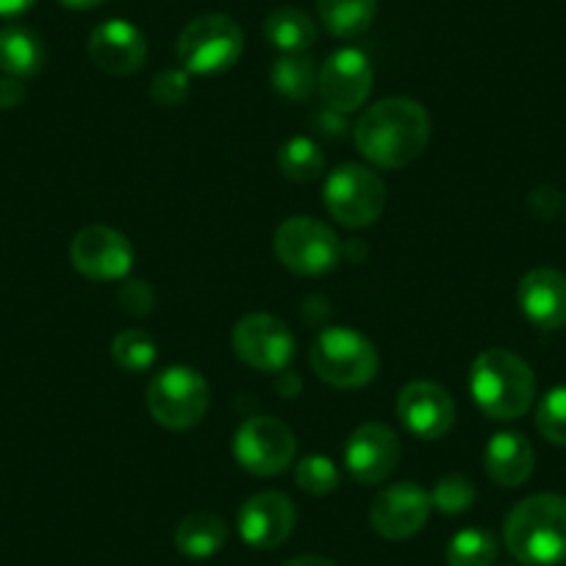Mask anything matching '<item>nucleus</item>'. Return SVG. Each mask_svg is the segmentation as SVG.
I'll return each instance as SVG.
<instances>
[{
  "label": "nucleus",
  "mask_w": 566,
  "mask_h": 566,
  "mask_svg": "<svg viewBox=\"0 0 566 566\" xmlns=\"http://www.w3.org/2000/svg\"><path fill=\"white\" fill-rule=\"evenodd\" d=\"M520 308L536 328L558 331L566 325V275L553 266H536L520 281Z\"/></svg>",
  "instance_id": "18"
},
{
  "label": "nucleus",
  "mask_w": 566,
  "mask_h": 566,
  "mask_svg": "<svg viewBox=\"0 0 566 566\" xmlns=\"http://www.w3.org/2000/svg\"><path fill=\"white\" fill-rule=\"evenodd\" d=\"M237 525L248 547L275 549L295 531V503L281 492H259L239 509Z\"/></svg>",
  "instance_id": "16"
},
{
  "label": "nucleus",
  "mask_w": 566,
  "mask_h": 566,
  "mask_svg": "<svg viewBox=\"0 0 566 566\" xmlns=\"http://www.w3.org/2000/svg\"><path fill=\"white\" fill-rule=\"evenodd\" d=\"M317 86L331 108L342 114L356 112L373 92V64L358 48H339L319 67Z\"/></svg>",
  "instance_id": "15"
},
{
  "label": "nucleus",
  "mask_w": 566,
  "mask_h": 566,
  "mask_svg": "<svg viewBox=\"0 0 566 566\" xmlns=\"http://www.w3.org/2000/svg\"><path fill=\"white\" fill-rule=\"evenodd\" d=\"M431 511V492H424L422 486L411 481L391 483L373 500L369 525L378 536L389 538V542H406L428 525Z\"/></svg>",
  "instance_id": "11"
},
{
  "label": "nucleus",
  "mask_w": 566,
  "mask_h": 566,
  "mask_svg": "<svg viewBox=\"0 0 566 566\" xmlns=\"http://www.w3.org/2000/svg\"><path fill=\"white\" fill-rule=\"evenodd\" d=\"M317 12L331 34L350 40L373 25L378 0H317Z\"/></svg>",
  "instance_id": "23"
},
{
  "label": "nucleus",
  "mask_w": 566,
  "mask_h": 566,
  "mask_svg": "<svg viewBox=\"0 0 566 566\" xmlns=\"http://www.w3.org/2000/svg\"><path fill=\"white\" fill-rule=\"evenodd\" d=\"M45 64L42 40L25 25L0 29V70L12 78H31Z\"/></svg>",
  "instance_id": "21"
},
{
  "label": "nucleus",
  "mask_w": 566,
  "mask_h": 566,
  "mask_svg": "<svg viewBox=\"0 0 566 566\" xmlns=\"http://www.w3.org/2000/svg\"><path fill=\"white\" fill-rule=\"evenodd\" d=\"M36 0H0V18H14L34 7Z\"/></svg>",
  "instance_id": "35"
},
{
  "label": "nucleus",
  "mask_w": 566,
  "mask_h": 566,
  "mask_svg": "<svg viewBox=\"0 0 566 566\" xmlns=\"http://www.w3.org/2000/svg\"><path fill=\"white\" fill-rule=\"evenodd\" d=\"M328 214L345 228H367L384 214L386 184L364 165H342L323 187Z\"/></svg>",
  "instance_id": "8"
},
{
  "label": "nucleus",
  "mask_w": 566,
  "mask_h": 566,
  "mask_svg": "<svg viewBox=\"0 0 566 566\" xmlns=\"http://www.w3.org/2000/svg\"><path fill=\"white\" fill-rule=\"evenodd\" d=\"M475 486H472L470 478L464 475H444L439 478L437 486L431 492V503L433 509H439L442 514L455 516V514H464L475 505Z\"/></svg>",
  "instance_id": "30"
},
{
  "label": "nucleus",
  "mask_w": 566,
  "mask_h": 566,
  "mask_svg": "<svg viewBox=\"0 0 566 566\" xmlns=\"http://www.w3.org/2000/svg\"><path fill=\"white\" fill-rule=\"evenodd\" d=\"M283 566H336L334 560L323 558V555H297V558L286 560Z\"/></svg>",
  "instance_id": "36"
},
{
  "label": "nucleus",
  "mask_w": 566,
  "mask_h": 566,
  "mask_svg": "<svg viewBox=\"0 0 566 566\" xmlns=\"http://www.w3.org/2000/svg\"><path fill=\"white\" fill-rule=\"evenodd\" d=\"M244 34L228 14H203L187 23L178 36V62L187 73L220 75L239 62Z\"/></svg>",
  "instance_id": "5"
},
{
  "label": "nucleus",
  "mask_w": 566,
  "mask_h": 566,
  "mask_svg": "<svg viewBox=\"0 0 566 566\" xmlns=\"http://www.w3.org/2000/svg\"><path fill=\"white\" fill-rule=\"evenodd\" d=\"M470 391L475 406L492 419H520L533 406L536 378L525 358L492 347L472 361Z\"/></svg>",
  "instance_id": "3"
},
{
  "label": "nucleus",
  "mask_w": 566,
  "mask_h": 566,
  "mask_svg": "<svg viewBox=\"0 0 566 566\" xmlns=\"http://www.w3.org/2000/svg\"><path fill=\"white\" fill-rule=\"evenodd\" d=\"M264 36L281 53H306L317 42V25L303 9L281 7L264 20Z\"/></svg>",
  "instance_id": "22"
},
{
  "label": "nucleus",
  "mask_w": 566,
  "mask_h": 566,
  "mask_svg": "<svg viewBox=\"0 0 566 566\" xmlns=\"http://www.w3.org/2000/svg\"><path fill=\"white\" fill-rule=\"evenodd\" d=\"M233 353L259 373H283L295 358V336L272 314H248L233 325Z\"/></svg>",
  "instance_id": "10"
},
{
  "label": "nucleus",
  "mask_w": 566,
  "mask_h": 566,
  "mask_svg": "<svg viewBox=\"0 0 566 566\" xmlns=\"http://www.w3.org/2000/svg\"><path fill=\"white\" fill-rule=\"evenodd\" d=\"M314 375L334 389H361L378 375V350L358 331L331 325L319 331L308 353Z\"/></svg>",
  "instance_id": "4"
},
{
  "label": "nucleus",
  "mask_w": 566,
  "mask_h": 566,
  "mask_svg": "<svg viewBox=\"0 0 566 566\" xmlns=\"http://www.w3.org/2000/svg\"><path fill=\"white\" fill-rule=\"evenodd\" d=\"M70 261L90 281H123L134 266V248L108 226H90L75 233Z\"/></svg>",
  "instance_id": "12"
},
{
  "label": "nucleus",
  "mask_w": 566,
  "mask_h": 566,
  "mask_svg": "<svg viewBox=\"0 0 566 566\" xmlns=\"http://www.w3.org/2000/svg\"><path fill=\"white\" fill-rule=\"evenodd\" d=\"M25 101V86L20 78H0V108H18Z\"/></svg>",
  "instance_id": "34"
},
{
  "label": "nucleus",
  "mask_w": 566,
  "mask_h": 566,
  "mask_svg": "<svg viewBox=\"0 0 566 566\" xmlns=\"http://www.w3.org/2000/svg\"><path fill=\"white\" fill-rule=\"evenodd\" d=\"M277 170L295 184H312L325 172V154L308 136H292L277 150Z\"/></svg>",
  "instance_id": "25"
},
{
  "label": "nucleus",
  "mask_w": 566,
  "mask_h": 566,
  "mask_svg": "<svg viewBox=\"0 0 566 566\" xmlns=\"http://www.w3.org/2000/svg\"><path fill=\"white\" fill-rule=\"evenodd\" d=\"M527 209L538 217V220H553L558 211L564 209V195L555 187H536L527 198Z\"/></svg>",
  "instance_id": "33"
},
{
  "label": "nucleus",
  "mask_w": 566,
  "mask_h": 566,
  "mask_svg": "<svg viewBox=\"0 0 566 566\" xmlns=\"http://www.w3.org/2000/svg\"><path fill=\"white\" fill-rule=\"evenodd\" d=\"M277 261L295 275H325L342 261V242L323 220L290 217L281 222L272 239Z\"/></svg>",
  "instance_id": "7"
},
{
  "label": "nucleus",
  "mask_w": 566,
  "mask_h": 566,
  "mask_svg": "<svg viewBox=\"0 0 566 566\" xmlns=\"http://www.w3.org/2000/svg\"><path fill=\"white\" fill-rule=\"evenodd\" d=\"M295 481L303 492L314 494V497H323V494H331L339 486V470H336V464L328 455L312 453L297 461Z\"/></svg>",
  "instance_id": "28"
},
{
  "label": "nucleus",
  "mask_w": 566,
  "mask_h": 566,
  "mask_svg": "<svg viewBox=\"0 0 566 566\" xmlns=\"http://www.w3.org/2000/svg\"><path fill=\"white\" fill-rule=\"evenodd\" d=\"M67 9H75V12H86V9H97L106 0H62Z\"/></svg>",
  "instance_id": "37"
},
{
  "label": "nucleus",
  "mask_w": 566,
  "mask_h": 566,
  "mask_svg": "<svg viewBox=\"0 0 566 566\" xmlns=\"http://www.w3.org/2000/svg\"><path fill=\"white\" fill-rule=\"evenodd\" d=\"M356 148L380 170H402L422 156L431 142V117L411 97H386L358 117Z\"/></svg>",
  "instance_id": "1"
},
{
  "label": "nucleus",
  "mask_w": 566,
  "mask_h": 566,
  "mask_svg": "<svg viewBox=\"0 0 566 566\" xmlns=\"http://www.w3.org/2000/svg\"><path fill=\"white\" fill-rule=\"evenodd\" d=\"M209 384L192 367H167L148 386V411L170 431H189L209 411Z\"/></svg>",
  "instance_id": "6"
},
{
  "label": "nucleus",
  "mask_w": 566,
  "mask_h": 566,
  "mask_svg": "<svg viewBox=\"0 0 566 566\" xmlns=\"http://www.w3.org/2000/svg\"><path fill=\"white\" fill-rule=\"evenodd\" d=\"M536 428L549 444L566 448V386H555L542 397L536 411Z\"/></svg>",
  "instance_id": "29"
},
{
  "label": "nucleus",
  "mask_w": 566,
  "mask_h": 566,
  "mask_svg": "<svg viewBox=\"0 0 566 566\" xmlns=\"http://www.w3.org/2000/svg\"><path fill=\"white\" fill-rule=\"evenodd\" d=\"M397 417L408 433L424 442H437L453 431L455 402L444 386L433 380H411L397 397Z\"/></svg>",
  "instance_id": "13"
},
{
  "label": "nucleus",
  "mask_w": 566,
  "mask_h": 566,
  "mask_svg": "<svg viewBox=\"0 0 566 566\" xmlns=\"http://www.w3.org/2000/svg\"><path fill=\"white\" fill-rule=\"evenodd\" d=\"M112 358L125 373H145L156 364V339L145 331H119L112 342Z\"/></svg>",
  "instance_id": "27"
},
{
  "label": "nucleus",
  "mask_w": 566,
  "mask_h": 566,
  "mask_svg": "<svg viewBox=\"0 0 566 566\" xmlns=\"http://www.w3.org/2000/svg\"><path fill=\"white\" fill-rule=\"evenodd\" d=\"M228 542V527L222 516L211 511H192L176 527V547L187 558L203 560L220 553Z\"/></svg>",
  "instance_id": "20"
},
{
  "label": "nucleus",
  "mask_w": 566,
  "mask_h": 566,
  "mask_svg": "<svg viewBox=\"0 0 566 566\" xmlns=\"http://www.w3.org/2000/svg\"><path fill=\"white\" fill-rule=\"evenodd\" d=\"M317 67H314L312 59L306 53H283L275 64H272V90L277 95H283L286 101L303 103L312 97V92L317 90Z\"/></svg>",
  "instance_id": "24"
},
{
  "label": "nucleus",
  "mask_w": 566,
  "mask_h": 566,
  "mask_svg": "<svg viewBox=\"0 0 566 566\" xmlns=\"http://www.w3.org/2000/svg\"><path fill=\"white\" fill-rule=\"evenodd\" d=\"M297 439L290 424L261 413L248 417L233 433V459L255 478H275L295 461Z\"/></svg>",
  "instance_id": "9"
},
{
  "label": "nucleus",
  "mask_w": 566,
  "mask_h": 566,
  "mask_svg": "<svg viewBox=\"0 0 566 566\" xmlns=\"http://www.w3.org/2000/svg\"><path fill=\"white\" fill-rule=\"evenodd\" d=\"M400 461V442L384 422H364L347 437L345 470L361 486L384 483Z\"/></svg>",
  "instance_id": "14"
},
{
  "label": "nucleus",
  "mask_w": 566,
  "mask_h": 566,
  "mask_svg": "<svg viewBox=\"0 0 566 566\" xmlns=\"http://www.w3.org/2000/svg\"><path fill=\"white\" fill-rule=\"evenodd\" d=\"M192 84H189L187 70H161L154 81H150V97L159 103L161 108H176L187 103Z\"/></svg>",
  "instance_id": "31"
},
{
  "label": "nucleus",
  "mask_w": 566,
  "mask_h": 566,
  "mask_svg": "<svg viewBox=\"0 0 566 566\" xmlns=\"http://www.w3.org/2000/svg\"><path fill=\"white\" fill-rule=\"evenodd\" d=\"M86 51L97 70L114 75V78H123V75H134L145 67L148 40L128 20H106L92 31Z\"/></svg>",
  "instance_id": "17"
},
{
  "label": "nucleus",
  "mask_w": 566,
  "mask_h": 566,
  "mask_svg": "<svg viewBox=\"0 0 566 566\" xmlns=\"http://www.w3.org/2000/svg\"><path fill=\"white\" fill-rule=\"evenodd\" d=\"M117 301L123 312L130 314V317H148L156 306L154 290L145 281H125L117 292Z\"/></svg>",
  "instance_id": "32"
},
{
  "label": "nucleus",
  "mask_w": 566,
  "mask_h": 566,
  "mask_svg": "<svg viewBox=\"0 0 566 566\" xmlns=\"http://www.w3.org/2000/svg\"><path fill=\"white\" fill-rule=\"evenodd\" d=\"M509 553L527 566H558L566 560V497L533 494L509 511L503 525Z\"/></svg>",
  "instance_id": "2"
},
{
  "label": "nucleus",
  "mask_w": 566,
  "mask_h": 566,
  "mask_svg": "<svg viewBox=\"0 0 566 566\" xmlns=\"http://www.w3.org/2000/svg\"><path fill=\"white\" fill-rule=\"evenodd\" d=\"M497 538L483 527H464L448 544V566H494Z\"/></svg>",
  "instance_id": "26"
},
{
  "label": "nucleus",
  "mask_w": 566,
  "mask_h": 566,
  "mask_svg": "<svg viewBox=\"0 0 566 566\" xmlns=\"http://www.w3.org/2000/svg\"><path fill=\"white\" fill-rule=\"evenodd\" d=\"M483 464H486V475L497 486L516 489L533 475V444L522 433H494L483 453Z\"/></svg>",
  "instance_id": "19"
}]
</instances>
